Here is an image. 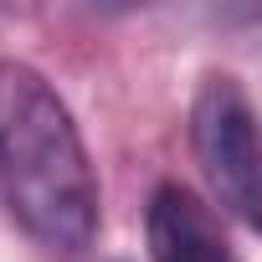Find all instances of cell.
I'll return each instance as SVG.
<instances>
[{
  "mask_svg": "<svg viewBox=\"0 0 262 262\" xmlns=\"http://www.w3.org/2000/svg\"><path fill=\"white\" fill-rule=\"evenodd\" d=\"M149 262H236L221 216L185 185H160L149 195Z\"/></svg>",
  "mask_w": 262,
  "mask_h": 262,
  "instance_id": "3957f363",
  "label": "cell"
},
{
  "mask_svg": "<svg viewBox=\"0 0 262 262\" xmlns=\"http://www.w3.org/2000/svg\"><path fill=\"white\" fill-rule=\"evenodd\" d=\"M0 201L57 257H77L98 236V175L72 108L21 57H0Z\"/></svg>",
  "mask_w": 262,
  "mask_h": 262,
  "instance_id": "6da1fadb",
  "label": "cell"
},
{
  "mask_svg": "<svg viewBox=\"0 0 262 262\" xmlns=\"http://www.w3.org/2000/svg\"><path fill=\"white\" fill-rule=\"evenodd\" d=\"M190 144L195 160L216 190V201L242 221H262V155H257V113L247 88L231 72H216L201 82L190 108Z\"/></svg>",
  "mask_w": 262,
  "mask_h": 262,
  "instance_id": "7a4b0ae2",
  "label": "cell"
}]
</instances>
